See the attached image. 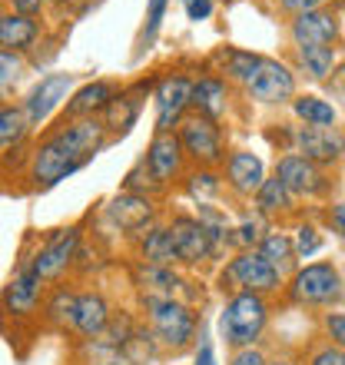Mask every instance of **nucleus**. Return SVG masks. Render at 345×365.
Returning <instances> with one entry per match:
<instances>
[{
	"mask_svg": "<svg viewBox=\"0 0 345 365\" xmlns=\"http://www.w3.org/2000/svg\"><path fill=\"white\" fill-rule=\"evenodd\" d=\"M266 322H269V306L259 292H232L220 316V332L226 339V346L249 349L262 336Z\"/></svg>",
	"mask_w": 345,
	"mask_h": 365,
	"instance_id": "1",
	"label": "nucleus"
},
{
	"mask_svg": "<svg viewBox=\"0 0 345 365\" xmlns=\"http://www.w3.org/2000/svg\"><path fill=\"white\" fill-rule=\"evenodd\" d=\"M146 312H150V326L153 336L163 342L166 349L180 352L190 346V339L196 336V312L180 299H143Z\"/></svg>",
	"mask_w": 345,
	"mask_h": 365,
	"instance_id": "2",
	"label": "nucleus"
},
{
	"mask_svg": "<svg viewBox=\"0 0 345 365\" xmlns=\"http://www.w3.org/2000/svg\"><path fill=\"white\" fill-rule=\"evenodd\" d=\"M342 292V276L332 262H309L302 269H296L292 282H289V296L299 306H326Z\"/></svg>",
	"mask_w": 345,
	"mask_h": 365,
	"instance_id": "3",
	"label": "nucleus"
},
{
	"mask_svg": "<svg viewBox=\"0 0 345 365\" xmlns=\"http://www.w3.org/2000/svg\"><path fill=\"white\" fill-rule=\"evenodd\" d=\"M279 282H282V276L262 259L259 250L240 252V256L226 266V272H222V289L230 286V289H236V292H259V296H262V292H276Z\"/></svg>",
	"mask_w": 345,
	"mask_h": 365,
	"instance_id": "4",
	"label": "nucleus"
},
{
	"mask_svg": "<svg viewBox=\"0 0 345 365\" xmlns=\"http://www.w3.org/2000/svg\"><path fill=\"white\" fill-rule=\"evenodd\" d=\"M180 143L182 150L196 160L200 166H216L222 160V133H220V123L210 120V116H190V120H182L180 126Z\"/></svg>",
	"mask_w": 345,
	"mask_h": 365,
	"instance_id": "5",
	"label": "nucleus"
},
{
	"mask_svg": "<svg viewBox=\"0 0 345 365\" xmlns=\"http://www.w3.org/2000/svg\"><path fill=\"white\" fill-rule=\"evenodd\" d=\"M166 230H170L172 250H176V259L180 262L200 266V262H206L212 252H216V240H212V232L202 226L200 216H196V220H192V216H176Z\"/></svg>",
	"mask_w": 345,
	"mask_h": 365,
	"instance_id": "6",
	"label": "nucleus"
},
{
	"mask_svg": "<svg viewBox=\"0 0 345 365\" xmlns=\"http://www.w3.org/2000/svg\"><path fill=\"white\" fill-rule=\"evenodd\" d=\"M246 90L259 103H286V100L296 96V77H292V70L286 63L262 57V63H259V70L246 83Z\"/></svg>",
	"mask_w": 345,
	"mask_h": 365,
	"instance_id": "7",
	"label": "nucleus"
},
{
	"mask_svg": "<svg viewBox=\"0 0 345 365\" xmlns=\"http://www.w3.org/2000/svg\"><path fill=\"white\" fill-rule=\"evenodd\" d=\"M80 163L63 150L57 136H50L34 150V160H30V176L37 180V186H57L60 180H67L70 173H77Z\"/></svg>",
	"mask_w": 345,
	"mask_h": 365,
	"instance_id": "8",
	"label": "nucleus"
},
{
	"mask_svg": "<svg viewBox=\"0 0 345 365\" xmlns=\"http://www.w3.org/2000/svg\"><path fill=\"white\" fill-rule=\"evenodd\" d=\"M70 87H73V77L70 73H50V77H43L37 83V87L27 93V100H24V116H27L30 126H40L43 120H47L53 110H57L63 100H67Z\"/></svg>",
	"mask_w": 345,
	"mask_h": 365,
	"instance_id": "9",
	"label": "nucleus"
},
{
	"mask_svg": "<svg viewBox=\"0 0 345 365\" xmlns=\"http://www.w3.org/2000/svg\"><path fill=\"white\" fill-rule=\"evenodd\" d=\"M77 246H80V230H57L50 236L43 246L37 250V256L30 259V266L37 269L40 279H57L60 272L67 269L73 256H77Z\"/></svg>",
	"mask_w": 345,
	"mask_h": 365,
	"instance_id": "10",
	"label": "nucleus"
},
{
	"mask_svg": "<svg viewBox=\"0 0 345 365\" xmlns=\"http://www.w3.org/2000/svg\"><path fill=\"white\" fill-rule=\"evenodd\" d=\"M192 96V83L186 77H166L156 87V133H172V126L182 120Z\"/></svg>",
	"mask_w": 345,
	"mask_h": 365,
	"instance_id": "11",
	"label": "nucleus"
},
{
	"mask_svg": "<svg viewBox=\"0 0 345 365\" xmlns=\"http://www.w3.org/2000/svg\"><path fill=\"white\" fill-rule=\"evenodd\" d=\"M276 176L286 182L292 196H319L326 190V176H322L319 163H312V160H306L299 153L282 156L276 166Z\"/></svg>",
	"mask_w": 345,
	"mask_h": 365,
	"instance_id": "12",
	"label": "nucleus"
},
{
	"mask_svg": "<svg viewBox=\"0 0 345 365\" xmlns=\"http://www.w3.org/2000/svg\"><path fill=\"white\" fill-rule=\"evenodd\" d=\"M292 143H296L299 156H306L312 163H336L345 153V140L332 130H319V126H299L292 130Z\"/></svg>",
	"mask_w": 345,
	"mask_h": 365,
	"instance_id": "13",
	"label": "nucleus"
},
{
	"mask_svg": "<svg viewBox=\"0 0 345 365\" xmlns=\"http://www.w3.org/2000/svg\"><path fill=\"white\" fill-rule=\"evenodd\" d=\"M339 37V24L329 10H306L292 20V43L296 47H332Z\"/></svg>",
	"mask_w": 345,
	"mask_h": 365,
	"instance_id": "14",
	"label": "nucleus"
},
{
	"mask_svg": "<svg viewBox=\"0 0 345 365\" xmlns=\"http://www.w3.org/2000/svg\"><path fill=\"white\" fill-rule=\"evenodd\" d=\"M182 156H186V150H182L180 136L176 133H156L153 143H150V150H146V166H150V173L156 176V182L166 186L172 176H180Z\"/></svg>",
	"mask_w": 345,
	"mask_h": 365,
	"instance_id": "15",
	"label": "nucleus"
},
{
	"mask_svg": "<svg viewBox=\"0 0 345 365\" xmlns=\"http://www.w3.org/2000/svg\"><path fill=\"white\" fill-rule=\"evenodd\" d=\"M40 286H43V279L37 276V269H34L30 262H24V266L14 272V279L7 282V289H4V306H7V312H14V316H30L40 302Z\"/></svg>",
	"mask_w": 345,
	"mask_h": 365,
	"instance_id": "16",
	"label": "nucleus"
},
{
	"mask_svg": "<svg viewBox=\"0 0 345 365\" xmlns=\"http://www.w3.org/2000/svg\"><path fill=\"white\" fill-rule=\"evenodd\" d=\"M226 182L232 186V192L252 196V192H259V186L266 182V166H262V160H259L256 153H249V150H236V153H230V160H226Z\"/></svg>",
	"mask_w": 345,
	"mask_h": 365,
	"instance_id": "17",
	"label": "nucleus"
},
{
	"mask_svg": "<svg viewBox=\"0 0 345 365\" xmlns=\"http://www.w3.org/2000/svg\"><path fill=\"white\" fill-rule=\"evenodd\" d=\"M106 212H110V220H113L123 232H140L146 222L153 220L156 206L146 192H123V196H116V200L110 202Z\"/></svg>",
	"mask_w": 345,
	"mask_h": 365,
	"instance_id": "18",
	"label": "nucleus"
},
{
	"mask_svg": "<svg viewBox=\"0 0 345 365\" xmlns=\"http://www.w3.org/2000/svg\"><path fill=\"white\" fill-rule=\"evenodd\" d=\"M110 302H106L100 292H80L77 296V316H73V329H77L83 339H100L110 326Z\"/></svg>",
	"mask_w": 345,
	"mask_h": 365,
	"instance_id": "19",
	"label": "nucleus"
},
{
	"mask_svg": "<svg viewBox=\"0 0 345 365\" xmlns=\"http://www.w3.org/2000/svg\"><path fill=\"white\" fill-rule=\"evenodd\" d=\"M113 100H116L113 83L93 80V83H86V87H80L77 93H73V100L67 103V116H80V120H86V116H93L96 110H106Z\"/></svg>",
	"mask_w": 345,
	"mask_h": 365,
	"instance_id": "20",
	"label": "nucleus"
},
{
	"mask_svg": "<svg viewBox=\"0 0 345 365\" xmlns=\"http://www.w3.org/2000/svg\"><path fill=\"white\" fill-rule=\"evenodd\" d=\"M226 83L216 77H202L192 83V96H190V106H196V113L210 116L220 123V116L226 113Z\"/></svg>",
	"mask_w": 345,
	"mask_h": 365,
	"instance_id": "21",
	"label": "nucleus"
},
{
	"mask_svg": "<svg viewBox=\"0 0 345 365\" xmlns=\"http://www.w3.org/2000/svg\"><path fill=\"white\" fill-rule=\"evenodd\" d=\"M136 282L143 286V299H176V286H182L170 266H150V262L136 269Z\"/></svg>",
	"mask_w": 345,
	"mask_h": 365,
	"instance_id": "22",
	"label": "nucleus"
},
{
	"mask_svg": "<svg viewBox=\"0 0 345 365\" xmlns=\"http://www.w3.org/2000/svg\"><path fill=\"white\" fill-rule=\"evenodd\" d=\"M34 40H37V24L30 17H24V14H4V17H0V47L4 50L20 53V50H27Z\"/></svg>",
	"mask_w": 345,
	"mask_h": 365,
	"instance_id": "23",
	"label": "nucleus"
},
{
	"mask_svg": "<svg viewBox=\"0 0 345 365\" xmlns=\"http://www.w3.org/2000/svg\"><path fill=\"white\" fill-rule=\"evenodd\" d=\"M143 96V87H136V90H130V93H123V96H116L113 103L106 106L103 113H106V130H113V133H126L130 126L136 123V116H140V100Z\"/></svg>",
	"mask_w": 345,
	"mask_h": 365,
	"instance_id": "24",
	"label": "nucleus"
},
{
	"mask_svg": "<svg viewBox=\"0 0 345 365\" xmlns=\"http://www.w3.org/2000/svg\"><path fill=\"white\" fill-rule=\"evenodd\" d=\"M259 252H262V259L279 272V276H286L292 269V262L299 259L296 256V242L289 240L286 232H269L266 240L259 242Z\"/></svg>",
	"mask_w": 345,
	"mask_h": 365,
	"instance_id": "25",
	"label": "nucleus"
},
{
	"mask_svg": "<svg viewBox=\"0 0 345 365\" xmlns=\"http://www.w3.org/2000/svg\"><path fill=\"white\" fill-rule=\"evenodd\" d=\"M296 116L302 120L306 126H319V130H329V126L336 123V106L322 100L316 93H306V96H296V103H292Z\"/></svg>",
	"mask_w": 345,
	"mask_h": 365,
	"instance_id": "26",
	"label": "nucleus"
},
{
	"mask_svg": "<svg viewBox=\"0 0 345 365\" xmlns=\"http://www.w3.org/2000/svg\"><path fill=\"white\" fill-rule=\"evenodd\" d=\"M143 262H150V266H170L176 259V250H172V240H170V230H150L143 240Z\"/></svg>",
	"mask_w": 345,
	"mask_h": 365,
	"instance_id": "27",
	"label": "nucleus"
},
{
	"mask_svg": "<svg viewBox=\"0 0 345 365\" xmlns=\"http://www.w3.org/2000/svg\"><path fill=\"white\" fill-rule=\"evenodd\" d=\"M299 67L306 70L312 80H326L336 70V50L332 47H296Z\"/></svg>",
	"mask_w": 345,
	"mask_h": 365,
	"instance_id": "28",
	"label": "nucleus"
},
{
	"mask_svg": "<svg viewBox=\"0 0 345 365\" xmlns=\"http://www.w3.org/2000/svg\"><path fill=\"white\" fill-rule=\"evenodd\" d=\"M256 202H259V210L262 212H286V210H292V192H289V186L282 180H266L262 186H259V192H256Z\"/></svg>",
	"mask_w": 345,
	"mask_h": 365,
	"instance_id": "29",
	"label": "nucleus"
},
{
	"mask_svg": "<svg viewBox=\"0 0 345 365\" xmlns=\"http://www.w3.org/2000/svg\"><path fill=\"white\" fill-rule=\"evenodd\" d=\"M30 130L27 116L17 106H0V150L14 146L17 140H24V133Z\"/></svg>",
	"mask_w": 345,
	"mask_h": 365,
	"instance_id": "30",
	"label": "nucleus"
},
{
	"mask_svg": "<svg viewBox=\"0 0 345 365\" xmlns=\"http://www.w3.org/2000/svg\"><path fill=\"white\" fill-rule=\"evenodd\" d=\"M222 63H226V73H230L232 80L249 83L252 73H256L259 63H262V57H256V53H246V50H230V53L222 57Z\"/></svg>",
	"mask_w": 345,
	"mask_h": 365,
	"instance_id": "31",
	"label": "nucleus"
},
{
	"mask_svg": "<svg viewBox=\"0 0 345 365\" xmlns=\"http://www.w3.org/2000/svg\"><path fill=\"white\" fill-rule=\"evenodd\" d=\"M73 316H77V296L67 292V289H60L57 296L47 302V319L50 322H57V326L73 329Z\"/></svg>",
	"mask_w": 345,
	"mask_h": 365,
	"instance_id": "32",
	"label": "nucleus"
},
{
	"mask_svg": "<svg viewBox=\"0 0 345 365\" xmlns=\"http://www.w3.org/2000/svg\"><path fill=\"white\" fill-rule=\"evenodd\" d=\"M24 67H27V63H24L20 53L0 47V93H7V90L17 83L20 73H24Z\"/></svg>",
	"mask_w": 345,
	"mask_h": 365,
	"instance_id": "33",
	"label": "nucleus"
},
{
	"mask_svg": "<svg viewBox=\"0 0 345 365\" xmlns=\"http://www.w3.org/2000/svg\"><path fill=\"white\" fill-rule=\"evenodd\" d=\"M220 186H222L220 176L210 173V170H200V173L190 176V196H192V200H200V202L212 200V196L220 192Z\"/></svg>",
	"mask_w": 345,
	"mask_h": 365,
	"instance_id": "34",
	"label": "nucleus"
},
{
	"mask_svg": "<svg viewBox=\"0 0 345 365\" xmlns=\"http://www.w3.org/2000/svg\"><path fill=\"white\" fill-rule=\"evenodd\" d=\"M296 256L299 259H312L319 250H322V236L316 232V226H299L296 230Z\"/></svg>",
	"mask_w": 345,
	"mask_h": 365,
	"instance_id": "35",
	"label": "nucleus"
},
{
	"mask_svg": "<svg viewBox=\"0 0 345 365\" xmlns=\"http://www.w3.org/2000/svg\"><path fill=\"white\" fill-rule=\"evenodd\" d=\"M232 232H236V236H232V240H236V246H242V250H249V246H256L259 240H266V236H262V222H259V220L240 222V230H232Z\"/></svg>",
	"mask_w": 345,
	"mask_h": 365,
	"instance_id": "36",
	"label": "nucleus"
},
{
	"mask_svg": "<svg viewBox=\"0 0 345 365\" xmlns=\"http://www.w3.org/2000/svg\"><path fill=\"white\" fill-rule=\"evenodd\" d=\"M166 4H170V0H150V7H146V30H143L146 40L156 37V30H160V24H163Z\"/></svg>",
	"mask_w": 345,
	"mask_h": 365,
	"instance_id": "37",
	"label": "nucleus"
},
{
	"mask_svg": "<svg viewBox=\"0 0 345 365\" xmlns=\"http://www.w3.org/2000/svg\"><path fill=\"white\" fill-rule=\"evenodd\" d=\"M309 365H345V349H339V346H322V349H316L312 352V359H309Z\"/></svg>",
	"mask_w": 345,
	"mask_h": 365,
	"instance_id": "38",
	"label": "nucleus"
},
{
	"mask_svg": "<svg viewBox=\"0 0 345 365\" xmlns=\"http://www.w3.org/2000/svg\"><path fill=\"white\" fill-rule=\"evenodd\" d=\"M326 332H329V339H332V346L345 349V312H329Z\"/></svg>",
	"mask_w": 345,
	"mask_h": 365,
	"instance_id": "39",
	"label": "nucleus"
},
{
	"mask_svg": "<svg viewBox=\"0 0 345 365\" xmlns=\"http://www.w3.org/2000/svg\"><path fill=\"white\" fill-rule=\"evenodd\" d=\"M210 14H212V0H186V17L190 20H210Z\"/></svg>",
	"mask_w": 345,
	"mask_h": 365,
	"instance_id": "40",
	"label": "nucleus"
},
{
	"mask_svg": "<svg viewBox=\"0 0 345 365\" xmlns=\"http://www.w3.org/2000/svg\"><path fill=\"white\" fill-rule=\"evenodd\" d=\"M230 365H266V359H262V352L256 346H249V349H236Z\"/></svg>",
	"mask_w": 345,
	"mask_h": 365,
	"instance_id": "41",
	"label": "nucleus"
},
{
	"mask_svg": "<svg viewBox=\"0 0 345 365\" xmlns=\"http://www.w3.org/2000/svg\"><path fill=\"white\" fill-rule=\"evenodd\" d=\"M329 222H332V230L339 232V240L345 242V200L336 202V206L329 210Z\"/></svg>",
	"mask_w": 345,
	"mask_h": 365,
	"instance_id": "42",
	"label": "nucleus"
},
{
	"mask_svg": "<svg viewBox=\"0 0 345 365\" xmlns=\"http://www.w3.org/2000/svg\"><path fill=\"white\" fill-rule=\"evenodd\" d=\"M286 10H292V14H306V10H322V4L326 0H279Z\"/></svg>",
	"mask_w": 345,
	"mask_h": 365,
	"instance_id": "43",
	"label": "nucleus"
},
{
	"mask_svg": "<svg viewBox=\"0 0 345 365\" xmlns=\"http://www.w3.org/2000/svg\"><path fill=\"white\" fill-rule=\"evenodd\" d=\"M196 365H216V352H212V342L202 336L200 349H196Z\"/></svg>",
	"mask_w": 345,
	"mask_h": 365,
	"instance_id": "44",
	"label": "nucleus"
},
{
	"mask_svg": "<svg viewBox=\"0 0 345 365\" xmlns=\"http://www.w3.org/2000/svg\"><path fill=\"white\" fill-rule=\"evenodd\" d=\"M10 4H14V10L24 14V17H34V14L43 10V0H10Z\"/></svg>",
	"mask_w": 345,
	"mask_h": 365,
	"instance_id": "45",
	"label": "nucleus"
},
{
	"mask_svg": "<svg viewBox=\"0 0 345 365\" xmlns=\"http://www.w3.org/2000/svg\"><path fill=\"white\" fill-rule=\"evenodd\" d=\"M336 90L345 96V70H342V73H339V80H336Z\"/></svg>",
	"mask_w": 345,
	"mask_h": 365,
	"instance_id": "46",
	"label": "nucleus"
},
{
	"mask_svg": "<svg viewBox=\"0 0 345 365\" xmlns=\"http://www.w3.org/2000/svg\"><path fill=\"white\" fill-rule=\"evenodd\" d=\"M266 365H292V362H266Z\"/></svg>",
	"mask_w": 345,
	"mask_h": 365,
	"instance_id": "47",
	"label": "nucleus"
}]
</instances>
